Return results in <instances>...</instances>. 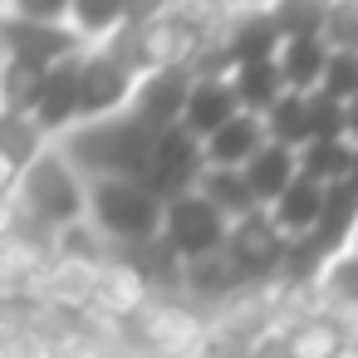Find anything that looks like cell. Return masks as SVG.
I'll return each mask as SVG.
<instances>
[{"label":"cell","instance_id":"6da1fadb","mask_svg":"<svg viewBox=\"0 0 358 358\" xmlns=\"http://www.w3.org/2000/svg\"><path fill=\"white\" fill-rule=\"evenodd\" d=\"M157 138L162 133L143 128L133 113H113V118H99V123H79L64 138V152L74 157V167L89 182H99V177H128V182L148 187Z\"/></svg>","mask_w":358,"mask_h":358},{"label":"cell","instance_id":"7a4b0ae2","mask_svg":"<svg viewBox=\"0 0 358 358\" xmlns=\"http://www.w3.org/2000/svg\"><path fill=\"white\" fill-rule=\"evenodd\" d=\"M35 226L45 231H74L89 216V177L74 167V157L64 152V143H50L40 152V162L20 177L15 196H10Z\"/></svg>","mask_w":358,"mask_h":358},{"label":"cell","instance_id":"3957f363","mask_svg":"<svg viewBox=\"0 0 358 358\" xmlns=\"http://www.w3.org/2000/svg\"><path fill=\"white\" fill-rule=\"evenodd\" d=\"M162 196L143 182H128V177H99L89 182V221L103 241H113L123 255L162 241Z\"/></svg>","mask_w":358,"mask_h":358},{"label":"cell","instance_id":"277c9868","mask_svg":"<svg viewBox=\"0 0 358 358\" xmlns=\"http://www.w3.org/2000/svg\"><path fill=\"white\" fill-rule=\"evenodd\" d=\"M162 241L182 255V260H201V255H221L226 241H231V221L201 196V192H187L177 201H167V216H162Z\"/></svg>","mask_w":358,"mask_h":358},{"label":"cell","instance_id":"5b68a950","mask_svg":"<svg viewBox=\"0 0 358 358\" xmlns=\"http://www.w3.org/2000/svg\"><path fill=\"white\" fill-rule=\"evenodd\" d=\"M226 255H231V265H236V275H241V280L285 275L289 236L275 226V216H270V211H255V216H245V221H231Z\"/></svg>","mask_w":358,"mask_h":358},{"label":"cell","instance_id":"8992f818","mask_svg":"<svg viewBox=\"0 0 358 358\" xmlns=\"http://www.w3.org/2000/svg\"><path fill=\"white\" fill-rule=\"evenodd\" d=\"M192 89H196V74H192L187 64L152 69V74H143V84H138V94H133L128 113H133L143 128H152V133H172V128L187 123Z\"/></svg>","mask_w":358,"mask_h":358},{"label":"cell","instance_id":"52a82bcc","mask_svg":"<svg viewBox=\"0 0 358 358\" xmlns=\"http://www.w3.org/2000/svg\"><path fill=\"white\" fill-rule=\"evenodd\" d=\"M201 177H206V143H196L187 128L162 133L157 152H152V172H148V187L162 196V206L187 196V192H196Z\"/></svg>","mask_w":358,"mask_h":358},{"label":"cell","instance_id":"ba28073f","mask_svg":"<svg viewBox=\"0 0 358 358\" xmlns=\"http://www.w3.org/2000/svg\"><path fill=\"white\" fill-rule=\"evenodd\" d=\"M138 84H143L138 69H128L123 59H113L108 50L94 45V50L84 55V123H99V118L128 113Z\"/></svg>","mask_w":358,"mask_h":358},{"label":"cell","instance_id":"9c48e42d","mask_svg":"<svg viewBox=\"0 0 358 358\" xmlns=\"http://www.w3.org/2000/svg\"><path fill=\"white\" fill-rule=\"evenodd\" d=\"M0 40H6V59H25L40 69H55L89 50L74 25H35V20H15V15L0 20Z\"/></svg>","mask_w":358,"mask_h":358},{"label":"cell","instance_id":"30bf717a","mask_svg":"<svg viewBox=\"0 0 358 358\" xmlns=\"http://www.w3.org/2000/svg\"><path fill=\"white\" fill-rule=\"evenodd\" d=\"M285 40L270 20V10H226L221 15V55L231 69H245V64H270L280 59Z\"/></svg>","mask_w":358,"mask_h":358},{"label":"cell","instance_id":"8fae6325","mask_svg":"<svg viewBox=\"0 0 358 358\" xmlns=\"http://www.w3.org/2000/svg\"><path fill=\"white\" fill-rule=\"evenodd\" d=\"M353 236H358V182H338V187L324 192V216H319V226H314L309 241L334 265L338 255L353 250Z\"/></svg>","mask_w":358,"mask_h":358},{"label":"cell","instance_id":"7c38bea8","mask_svg":"<svg viewBox=\"0 0 358 358\" xmlns=\"http://www.w3.org/2000/svg\"><path fill=\"white\" fill-rule=\"evenodd\" d=\"M231 118H241V99H236L231 74H226V79H196L192 103H187V123H182V128H187L196 143H206V138H216Z\"/></svg>","mask_w":358,"mask_h":358},{"label":"cell","instance_id":"4fadbf2b","mask_svg":"<svg viewBox=\"0 0 358 358\" xmlns=\"http://www.w3.org/2000/svg\"><path fill=\"white\" fill-rule=\"evenodd\" d=\"M270 148V133L255 113L231 118L216 138H206V167H226V172H245L260 152Z\"/></svg>","mask_w":358,"mask_h":358},{"label":"cell","instance_id":"5bb4252c","mask_svg":"<svg viewBox=\"0 0 358 358\" xmlns=\"http://www.w3.org/2000/svg\"><path fill=\"white\" fill-rule=\"evenodd\" d=\"M45 148H50V138L30 113H6V123H0V162H6V192L10 196H15L20 177L40 162Z\"/></svg>","mask_w":358,"mask_h":358},{"label":"cell","instance_id":"9a60e30c","mask_svg":"<svg viewBox=\"0 0 358 358\" xmlns=\"http://www.w3.org/2000/svg\"><path fill=\"white\" fill-rule=\"evenodd\" d=\"M299 177H304V172H299V152L275 148V143H270V148L245 167V182H250V192H255V201H260L265 211H270V206H275V201H280Z\"/></svg>","mask_w":358,"mask_h":358},{"label":"cell","instance_id":"2e32d148","mask_svg":"<svg viewBox=\"0 0 358 358\" xmlns=\"http://www.w3.org/2000/svg\"><path fill=\"white\" fill-rule=\"evenodd\" d=\"M324 192L329 187H319V182H309V177H299L275 206H270V216H275V226L289 236V241H304V236H314V226H319V216H324Z\"/></svg>","mask_w":358,"mask_h":358},{"label":"cell","instance_id":"e0dca14e","mask_svg":"<svg viewBox=\"0 0 358 358\" xmlns=\"http://www.w3.org/2000/svg\"><path fill=\"white\" fill-rule=\"evenodd\" d=\"M329 59H334V50L324 40H289L280 50V74H285L289 94H319L324 74H329Z\"/></svg>","mask_w":358,"mask_h":358},{"label":"cell","instance_id":"ac0fdd59","mask_svg":"<svg viewBox=\"0 0 358 358\" xmlns=\"http://www.w3.org/2000/svg\"><path fill=\"white\" fill-rule=\"evenodd\" d=\"M231 84H236L241 113H255V118H265V113H270V108H275V103L289 94V84H285V74H280V59L231 69Z\"/></svg>","mask_w":358,"mask_h":358},{"label":"cell","instance_id":"d6986e66","mask_svg":"<svg viewBox=\"0 0 358 358\" xmlns=\"http://www.w3.org/2000/svg\"><path fill=\"white\" fill-rule=\"evenodd\" d=\"M226 221H245V216H255V211H265L260 201H255V192H250V182H245V172H226V167H206V177H201V187H196Z\"/></svg>","mask_w":358,"mask_h":358},{"label":"cell","instance_id":"ffe728a7","mask_svg":"<svg viewBox=\"0 0 358 358\" xmlns=\"http://www.w3.org/2000/svg\"><path fill=\"white\" fill-rule=\"evenodd\" d=\"M348 353V329L329 314L304 319L299 329L285 334V358H343Z\"/></svg>","mask_w":358,"mask_h":358},{"label":"cell","instance_id":"44dd1931","mask_svg":"<svg viewBox=\"0 0 358 358\" xmlns=\"http://www.w3.org/2000/svg\"><path fill=\"white\" fill-rule=\"evenodd\" d=\"M260 123H265V133H270L275 148L304 152V148L314 143V133H309V94H285Z\"/></svg>","mask_w":358,"mask_h":358},{"label":"cell","instance_id":"7402d4cb","mask_svg":"<svg viewBox=\"0 0 358 358\" xmlns=\"http://www.w3.org/2000/svg\"><path fill=\"white\" fill-rule=\"evenodd\" d=\"M353 157H358V143L338 138V143H309L299 152V172L319 187H338V182H353Z\"/></svg>","mask_w":358,"mask_h":358},{"label":"cell","instance_id":"603a6c76","mask_svg":"<svg viewBox=\"0 0 358 358\" xmlns=\"http://www.w3.org/2000/svg\"><path fill=\"white\" fill-rule=\"evenodd\" d=\"M329 10L334 0H275L270 6V20L280 30V40H324V25H329Z\"/></svg>","mask_w":358,"mask_h":358},{"label":"cell","instance_id":"cb8c5ba5","mask_svg":"<svg viewBox=\"0 0 358 358\" xmlns=\"http://www.w3.org/2000/svg\"><path fill=\"white\" fill-rule=\"evenodd\" d=\"M69 25L84 35V45H103L113 40L123 25H128V0H74V10H69Z\"/></svg>","mask_w":358,"mask_h":358},{"label":"cell","instance_id":"d4e9b609","mask_svg":"<svg viewBox=\"0 0 358 358\" xmlns=\"http://www.w3.org/2000/svg\"><path fill=\"white\" fill-rule=\"evenodd\" d=\"M50 69L25 64V59H6V74H0V99H6V113H30L40 89H45Z\"/></svg>","mask_w":358,"mask_h":358},{"label":"cell","instance_id":"484cf974","mask_svg":"<svg viewBox=\"0 0 358 358\" xmlns=\"http://www.w3.org/2000/svg\"><path fill=\"white\" fill-rule=\"evenodd\" d=\"M309 133H314V143H338V138H348V103L334 99L329 89L309 94Z\"/></svg>","mask_w":358,"mask_h":358},{"label":"cell","instance_id":"4316f807","mask_svg":"<svg viewBox=\"0 0 358 358\" xmlns=\"http://www.w3.org/2000/svg\"><path fill=\"white\" fill-rule=\"evenodd\" d=\"M241 275H236V265H231V255L221 250V255H201V260H187V289H196V294H226L231 285H236Z\"/></svg>","mask_w":358,"mask_h":358},{"label":"cell","instance_id":"83f0119b","mask_svg":"<svg viewBox=\"0 0 358 358\" xmlns=\"http://www.w3.org/2000/svg\"><path fill=\"white\" fill-rule=\"evenodd\" d=\"M324 289H329L343 309H358V255H338V260L324 270Z\"/></svg>","mask_w":358,"mask_h":358},{"label":"cell","instance_id":"f1b7e54d","mask_svg":"<svg viewBox=\"0 0 358 358\" xmlns=\"http://www.w3.org/2000/svg\"><path fill=\"white\" fill-rule=\"evenodd\" d=\"M74 0H6V15L35 20V25H69Z\"/></svg>","mask_w":358,"mask_h":358},{"label":"cell","instance_id":"f546056e","mask_svg":"<svg viewBox=\"0 0 358 358\" xmlns=\"http://www.w3.org/2000/svg\"><path fill=\"white\" fill-rule=\"evenodd\" d=\"M324 89L343 103L358 99V55H334L329 59V74H324Z\"/></svg>","mask_w":358,"mask_h":358},{"label":"cell","instance_id":"4dcf8cb0","mask_svg":"<svg viewBox=\"0 0 358 358\" xmlns=\"http://www.w3.org/2000/svg\"><path fill=\"white\" fill-rule=\"evenodd\" d=\"M177 6H182V0H128V25H157Z\"/></svg>","mask_w":358,"mask_h":358},{"label":"cell","instance_id":"1f68e13d","mask_svg":"<svg viewBox=\"0 0 358 358\" xmlns=\"http://www.w3.org/2000/svg\"><path fill=\"white\" fill-rule=\"evenodd\" d=\"M275 0H226V10H270Z\"/></svg>","mask_w":358,"mask_h":358},{"label":"cell","instance_id":"d6a6232c","mask_svg":"<svg viewBox=\"0 0 358 358\" xmlns=\"http://www.w3.org/2000/svg\"><path fill=\"white\" fill-rule=\"evenodd\" d=\"M348 143H358V99L348 103Z\"/></svg>","mask_w":358,"mask_h":358},{"label":"cell","instance_id":"836d02e7","mask_svg":"<svg viewBox=\"0 0 358 358\" xmlns=\"http://www.w3.org/2000/svg\"><path fill=\"white\" fill-rule=\"evenodd\" d=\"M353 182H358V157H353Z\"/></svg>","mask_w":358,"mask_h":358},{"label":"cell","instance_id":"e575fe53","mask_svg":"<svg viewBox=\"0 0 358 358\" xmlns=\"http://www.w3.org/2000/svg\"><path fill=\"white\" fill-rule=\"evenodd\" d=\"M348 255H358V236H353V250H348Z\"/></svg>","mask_w":358,"mask_h":358},{"label":"cell","instance_id":"d590c367","mask_svg":"<svg viewBox=\"0 0 358 358\" xmlns=\"http://www.w3.org/2000/svg\"><path fill=\"white\" fill-rule=\"evenodd\" d=\"M334 6H338V0H334Z\"/></svg>","mask_w":358,"mask_h":358}]
</instances>
